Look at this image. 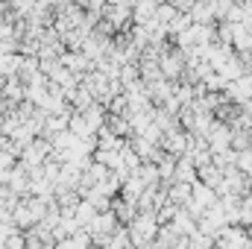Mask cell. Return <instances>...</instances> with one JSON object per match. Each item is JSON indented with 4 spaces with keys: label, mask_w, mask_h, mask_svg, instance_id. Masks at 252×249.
I'll return each instance as SVG.
<instances>
[{
    "label": "cell",
    "mask_w": 252,
    "mask_h": 249,
    "mask_svg": "<svg viewBox=\"0 0 252 249\" xmlns=\"http://www.w3.org/2000/svg\"><path fill=\"white\" fill-rule=\"evenodd\" d=\"M161 73H164V79L179 76V73H182V53H167V56H161Z\"/></svg>",
    "instance_id": "cell-1"
}]
</instances>
